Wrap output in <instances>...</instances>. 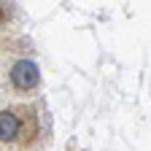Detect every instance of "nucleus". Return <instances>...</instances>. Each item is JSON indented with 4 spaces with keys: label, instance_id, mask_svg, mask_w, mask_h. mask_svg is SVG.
<instances>
[{
    "label": "nucleus",
    "instance_id": "1",
    "mask_svg": "<svg viewBox=\"0 0 151 151\" xmlns=\"http://www.w3.org/2000/svg\"><path fill=\"white\" fill-rule=\"evenodd\" d=\"M43 122L35 103H16L0 111V146L6 151H38Z\"/></svg>",
    "mask_w": 151,
    "mask_h": 151
},
{
    "label": "nucleus",
    "instance_id": "2",
    "mask_svg": "<svg viewBox=\"0 0 151 151\" xmlns=\"http://www.w3.org/2000/svg\"><path fill=\"white\" fill-rule=\"evenodd\" d=\"M8 81L14 89L19 92H32L38 84H41V68L32 60H16L8 70Z\"/></svg>",
    "mask_w": 151,
    "mask_h": 151
},
{
    "label": "nucleus",
    "instance_id": "3",
    "mask_svg": "<svg viewBox=\"0 0 151 151\" xmlns=\"http://www.w3.org/2000/svg\"><path fill=\"white\" fill-rule=\"evenodd\" d=\"M11 16H14V8H11V3H0V24H6Z\"/></svg>",
    "mask_w": 151,
    "mask_h": 151
}]
</instances>
